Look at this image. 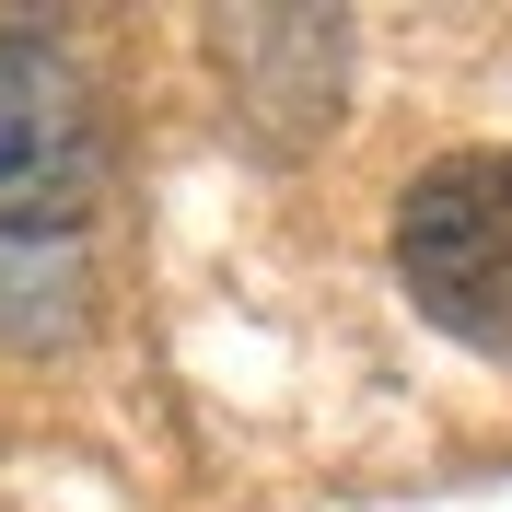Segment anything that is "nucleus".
<instances>
[{
    "instance_id": "nucleus-1",
    "label": "nucleus",
    "mask_w": 512,
    "mask_h": 512,
    "mask_svg": "<svg viewBox=\"0 0 512 512\" xmlns=\"http://www.w3.org/2000/svg\"><path fill=\"white\" fill-rule=\"evenodd\" d=\"M396 280L454 350L512 373V152H454L396 198Z\"/></svg>"
},
{
    "instance_id": "nucleus-2",
    "label": "nucleus",
    "mask_w": 512,
    "mask_h": 512,
    "mask_svg": "<svg viewBox=\"0 0 512 512\" xmlns=\"http://www.w3.org/2000/svg\"><path fill=\"white\" fill-rule=\"evenodd\" d=\"M105 198V94L47 24L0 12V245H47Z\"/></svg>"
}]
</instances>
